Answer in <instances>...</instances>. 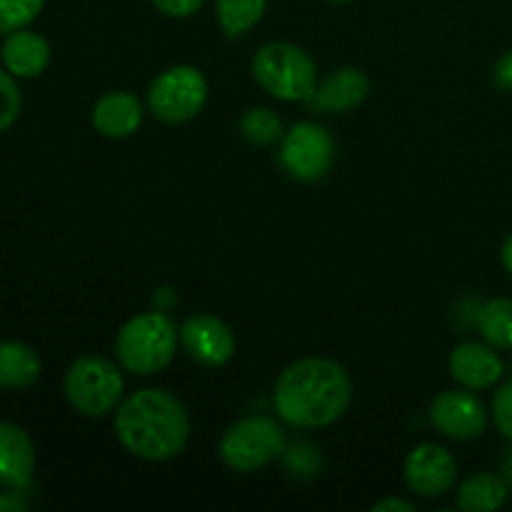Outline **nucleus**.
Instances as JSON below:
<instances>
[{
  "label": "nucleus",
  "instance_id": "nucleus-30",
  "mask_svg": "<svg viewBox=\"0 0 512 512\" xmlns=\"http://www.w3.org/2000/svg\"><path fill=\"white\" fill-rule=\"evenodd\" d=\"M500 258H503L505 270L512 275V235L503 243V250H500Z\"/></svg>",
  "mask_w": 512,
  "mask_h": 512
},
{
  "label": "nucleus",
  "instance_id": "nucleus-13",
  "mask_svg": "<svg viewBox=\"0 0 512 512\" xmlns=\"http://www.w3.org/2000/svg\"><path fill=\"white\" fill-rule=\"evenodd\" d=\"M450 375L458 385L468 390H488L503 378V358L493 345L463 343L450 353Z\"/></svg>",
  "mask_w": 512,
  "mask_h": 512
},
{
  "label": "nucleus",
  "instance_id": "nucleus-7",
  "mask_svg": "<svg viewBox=\"0 0 512 512\" xmlns=\"http://www.w3.org/2000/svg\"><path fill=\"white\" fill-rule=\"evenodd\" d=\"M208 100V80L193 65H175L160 73L148 88V108L170 125L188 123Z\"/></svg>",
  "mask_w": 512,
  "mask_h": 512
},
{
  "label": "nucleus",
  "instance_id": "nucleus-32",
  "mask_svg": "<svg viewBox=\"0 0 512 512\" xmlns=\"http://www.w3.org/2000/svg\"><path fill=\"white\" fill-rule=\"evenodd\" d=\"M330 3H350V0H330Z\"/></svg>",
  "mask_w": 512,
  "mask_h": 512
},
{
  "label": "nucleus",
  "instance_id": "nucleus-28",
  "mask_svg": "<svg viewBox=\"0 0 512 512\" xmlns=\"http://www.w3.org/2000/svg\"><path fill=\"white\" fill-rule=\"evenodd\" d=\"M28 510V498L23 495V490L5 488L0 493V512H23Z\"/></svg>",
  "mask_w": 512,
  "mask_h": 512
},
{
  "label": "nucleus",
  "instance_id": "nucleus-2",
  "mask_svg": "<svg viewBox=\"0 0 512 512\" xmlns=\"http://www.w3.org/2000/svg\"><path fill=\"white\" fill-rule=\"evenodd\" d=\"M115 438L135 458L163 463L188 445V410L168 390L143 388L118 405Z\"/></svg>",
  "mask_w": 512,
  "mask_h": 512
},
{
  "label": "nucleus",
  "instance_id": "nucleus-4",
  "mask_svg": "<svg viewBox=\"0 0 512 512\" xmlns=\"http://www.w3.org/2000/svg\"><path fill=\"white\" fill-rule=\"evenodd\" d=\"M253 75L273 98L285 103H305L318 85L315 60L293 43L263 45L253 58Z\"/></svg>",
  "mask_w": 512,
  "mask_h": 512
},
{
  "label": "nucleus",
  "instance_id": "nucleus-15",
  "mask_svg": "<svg viewBox=\"0 0 512 512\" xmlns=\"http://www.w3.org/2000/svg\"><path fill=\"white\" fill-rule=\"evenodd\" d=\"M3 68L15 78H38L50 63V43L30 28L8 33L0 48Z\"/></svg>",
  "mask_w": 512,
  "mask_h": 512
},
{
  "label": "nucleus",
  "instance_id": "nucleus-21",
  "mask_svg": "<svg viewBox=\"0 0 512 512\" xmlns=\"http://www.w3.org/2000/svg\"><path fill=\"white\" fill-rule=\"evenodd\" d=\"M240 133L250 145H258V148H270L285 135L283 123L270 108H250L240 118Z\"/></svg>",
  "mask_w": 512,
  "mask_h": 512
},
{
  "label": "nucleus",
  "instance_id": "nucleus-16",
  "mask_svg": "<svg viewBox=\"0 0 512 512\" xmlns=\"http://www.w3.org/2000/svg\"><path fill=\"white\" fill-rule=\"evenodd\" d=\"M143 123V105L133 93H108L95 103L93 125L105 138H128Z\"/></svg>",
  "mask_w": 512,
  "mask_h": 512
},
{
  "label": "nucleus",
  "instance_id": "nucleus-18",
  "mask_svg": "<svg viewBox=\"0 0 512 512\" xmlns=\"http://www.w3.org/2000/svg\"><path fill=\"white\" fill-rule=\"evenodd\" d=\"M508 500V483L495 473H475L463 480L458 488V505L465 512H490L500 510Z\"/></svg>",
  "mask_w": 512,
  "mask_h": 512
},
{
  "label": "nucleus",
  "instance_id": "nucleus-17",
  "mask_svg": "<svg viewBox=\"0 0 512 512\" xmlns=\"http://www.w3.org/2000/svg\"><path fill=\"white\" fill-rule=\"evenodd\" d=\"M43 373L38 353L20 340H0V388L23 390L38 383Z\"/></svg>",
  "mask_w": 512,
  "mask_h": 512
},
{
  "label": "nucleus",
  "instance_id": "nucleus-31",
  "mask_svg": "<svg viewBox=\"0 0 512 512\" xmlns=\"http://www.w3.org/2000/svg\"><path fill=\"white\" fill-rule=\"evenodd\" d=\"M503 473H505V483L512 485V450L505 455V460H503Z\"/></svg>",
  "mask_w": 512,
  "mask_h": 512
},
{
  "label": "nucleus",
  "instance_id": "nucleus-20",
  "mask_svg": "<svg viewBox=\"0 0 512 512\" xmlns=\"http://www.w3.org/2000/svg\"><path fill=\"white\" fill-rule=\"evenodd\" d=\"M268 0H215L220 28L228 38H240L263 20Z\"/></svg>",
  "mask_w": 512,
  "mask_h": 512
},
{
  "label": "nucleus",
  "instance_id": "nucleus-8",
  "mask_svg": "<svg viewBox=\"0 0 512 512\" xmlns=\"http://www.w3.org/2000/svg\"><path fill=\"white\" fill-rule=\"evenodd\" d=\"M335 160V140L323 125L298 123L283 135L280 165L298 183H318L330 173Z\"/></svg>",
  "mask_w": 512,
  "mask_h": 512
},
{
  "label": "nucleus",
  "instance_id": "nucleus-27",
  "mask_svg": "<svg viewBox=\"0 0 512 512\" xmlns=\"http://www.w3.org/2000/svg\"><path fill=\"white\" fill-rule=\"evenodd\" d=\"M493 80L500 90L512 93V50L498 58V63L493 68Z\"/></svg>",
  "mask_w": 512,
  "mask_h": 512
},
{
  "label": "nucleus",
  "instance_id": "nucleus-3",
  "mask_svg": "<svg viewBox=\"0 0 512 512\" xmlns=\"http://www.w3.org/2000/svg\"><path fill=\"white\" fill-rule=\"evenodd\" d=\"M180 330L165 310H150L130 318L115 338L120 365L135 375H155L168 368L178 350Z\"/></svg>",
  "mask_w": 512,
  "mask_h": 512
},
{
  "label": "nucleus",
  "instance_id": "nucleus-23",
  "mask_svg": "<svg viewBox=\"0 0 512 512\" xmlns=\"http://www.w3.org/2000/svg\"><path fill=\"white\" fill-rule=\"evenodd\" d=\"M20 108H23V98H20V88L15 83V75L0 68V133L8 130L10 125L18 120Z\"/></svg>",
  "mask_w": 512,
  "mask_h": 512
},
{
  "label": "nucleus",
  "instance_id": "nucleus-1",
  "mask_svg": "<svg viewBox=\"0 0 512 512\" xmlns=\"http://www.w3.org/2000/svg\"><path fill=\"white\" fill-rule=\"evenodd\" d=\"M353 400V383L330 358H303L280 373L273 405L280 420L293 428H325L340 420Z\"/></svg>",
  "mask_w": 512,
  "mask_h": 512
},
{
  "label": "nucleus",
  "instance_id": "nucleus-6",
  "mask_svg": "<svg viewBox=\"0 0 512 512\" xmlns=\"http://www.w3.org/2000/svg\"><path fill=\"white\" fill-rule=\"evenodd\" d=\"M125 380L118 365L100 355H83L68 368L63 390L68 403L85 418H103L123 400Z\"/></svg>",
  "mask_w": 512,
  "mask_h": 512
},
{
  "label": "nucleus",
  "instance_id": "nucleus-24",
  "mask_svg": "<svg viewBox=\"0 0 512 512\" xmlns=\"http://www.w3.org/2000/svg\"><path fill=\"white\" fill-rule=\"evenodd\" d=\"M285 468L293 475H300V478H313L315 473H320V455L318 450L310 448L308 443H298L293 448H285L283 453Z\"/></svg>",
  "mask_w": 512,
  "mask_h": 512
},
{
  "label": "nucleus",
  "instance_id": "nucleus-25",
  "mask_svg": "<svg viewBox=\"0 0 512 512\" xmlns=\"http://www.w3.org/2000/svg\"><path fill=\"white\" fill-rule=\"evenodd\" d=\"M493 420H495V428H498V433L512 443V380L500 385V390L495 393Z\"/></svg>",
  "mask_w": 512,
  "mask_h": 512
},
{
  "label": "nucleus",
  "instance_id": "nucleus-22",
  "mask_svg": "<svg viewBox=\"0 0 512 512\" xmlns=\"http://www.w3.org/2000/svg\"><path fill=\"white\" fill-rule=\"evenodd\" d=\"M45 0H0V33L28 28L43 10Z\"/></svg>",
  "mask_w": 512,
  "mask_h": 512
},
{
  "label": "nucleus",
  "instance_id": "nucleus-5",
  "mask_svg": "<svg viewBox=\"0 0 512 512\" xmlns=\"http://www.w3.org/2000/svg\"><path fill=\"white\" fill-rule=\"evenodd\" d=\"M285 433L268 415H250L238 420L223 433L218 455L235 473H255L283 458Z\"/></svg>",
  "mask_w": 512,
  "mask_h": 512
},
{
  "label": "nucleus",
  "instance_id": "nucleus-9",
  "mask_svg": "<svg viewBox=\"0 0 512 512\" xmlns=\"http://www.w3.org/2000/svg\"><path fill=\"white\" fill-rule=\"evenodd\" d=\"M430 423L453 440H475L488 428V410L478 395L465 390H445L430 403Z\"/></svg>",
  "mask_w": 512,
  "mask_h": 512
},
{
  "label": "nucleus",
  "instance_id": "nucleus-10",
  "mask_svg": "<svg viewBox=\"0 0 512 512\" xmlns=\"http://www.w3.org/2000/svg\"><path fill=\"white\" fill-rule=\"evenodd\" d=\"M458 480V463L443 445L423 443L410 450L405 460V483L420 498H440Z\"/></svg>",
  "mask_w": 512,
  "mask_h": 512
},
{
  "label": "nucleus",
  "instance_id": "nucleus-14",
  "mask_svg": "<svg viewBox=\"0 0 512 512\" xmlns=\"http://www.w3.org/2000/svg\"><path fill=\"white\" fill-rule=\"evenodd\" d=\"M35 473V445L15 423H0V488L25 490Z\"/></svg>",
  "mask_w": 512,
  "mask_h": 512
},
{
  "label": "nucleus",
  "instance_id": "nucleus-12",
  "mask_svg": "<svg viewBox=\"0 0 512 512\" xmlns=\"http://www.w3.org/2000/svg\"><path fill=\"white\" fill-rule=\"evenodd\" d=\"M370 93V80L363 70L358 68H338L325 75L315 85L313 95L305 103L315 113H348L358 108Z\"/></svg>",
  "mask_w": 512,
  "mask_h": 512
},
{
  "label": "nucleus",
  "instance_id": "nucleus-19",
  "mask_svg": "<svg viewBox=\"0 0 512 512\" xmlns=\"http://www.w3.org/2000/svg\"><path fill=\"white\" fill-rule=\"evenodd\" d=\"M478 330L485 343L498 350H512V300L493 298L478 310Z\"/></svg>",
  "mask_w": 512,
  "mask_h": 512
},
{
  "label": "nucleus",
  "instance_id": "nucleus-26",
  "mask_svg": "<svg viewBox=\"0 0 512 512\" xmlns=\"http://www.w3.org/2000/svg\"><path fill=\"white\" fill-rule=\"evenodd\" d=\"M168 18H190L203 8L205 0H150Z\"/></svg>",
  "mask_w": 512,
  "mask_h": 512
},
{
  "label": "nucleus",
  "instance_id": "nucleus-29",
  "mask_svg": "<svg viewBox=\"0 0 512 512\" xmlns=\"http://www.w3.org/2000/svg\"><path fill=\"white\" fill-rule=\"evenodd\" d=\"M373 510H375V512H385V510L413 512L415 505H413V503H405V500H400V498H385V500H380V503H375Z\"/></svg>",
  "mask_w": 512,
  "mask_h": 512
},
{
  "label": "nucleus",
  "instance_id": "nucleus-11",
  "mask_svg": "<svg viewBox=\"0 0 512 512\" xmlns=\"http://www.w3.org/2000/svg\"><path fill=\"white\" fill-rule=\"evenodd\" d=\"M180 343L195 363L205 368H220L235 355V335L220 318L210 313H195L180 325Z\"/></svg>",
  "mask_w": 512,
  "mask_h": 512
}]
</instances>
